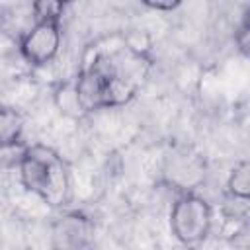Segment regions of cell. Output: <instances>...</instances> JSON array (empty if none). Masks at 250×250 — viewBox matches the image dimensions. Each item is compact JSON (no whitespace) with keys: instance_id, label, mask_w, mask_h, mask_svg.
Instances as JSON below:
<instances>
[{"instance_id":"6da1fadb","label":"cell","mask_w":250,"mask_h":250,"mask_svg":"<svg viewBox=\"0 0 250 250\" xmlns=\"http://www.w3.org/2000/svg\"><path fill=\"white\" fill-rule=\"evenodd\" d=\"M125 55L100 53L76 76L74 92L82 111L123 105L135 98L141 84V62L125 68Z\"/></svg>"},{"instance_id":"7a4b0ae2","label":"cell","mask_w":250,"mask_h":250,"mask_svg":"<svg viewBox=\"0 0 250 250\" xmlns=\"http://www.w3.org/2000/svg\"><path fill=\"white\" fill-rule=\"evenodd\" d=\"M21 186L51 207H64L70 201V172L62 156L43 143L25 146L18 158Z\"/></svg>"},{"instance_id":"3957f363","label":"cell","mask_w":250,"mask_h":250,"mask_svg":"<svg viewBox=\"0 0 250 250\" xmlns=\"http://www.w3.org/2000/svg\"><path fill=\"white\" fill-rule=\"evenodd\" d=\"M213 227V209L209 201L193 191H184L176 197L170 209L172 236L184 246L201 244Z\"/></svg>"},{"instance_id":"277c9868","label":"cell","mask_w":250,"mask_h":250,"mask_svg":"<svg viewBox=\"0 0 250 250\" xmlns=\"http://www.w3.org/2000/svg\"><path fill=\"white\" fill-rule=\"evenodd\" d=\"M53 250H94L96 227L82 211H62L49 229Z\"/></svg>"},{"instance_id":"5b68a950","label":"cell","mask_w":250,"mask_h":250,"mask_svg":"<svg viewBox=\"0 0 250 250\" xmlns=\"http://www.w3.org/2000/svg\"><path fill=\"white\" fill-rule=\"evenodd\" d=\"M61 49V21L35 20L20 41V53L31 66L49 64Z\"/></svg>"},{"instance_id":"8992f818","label":"cell","mask_w":250,"mask_h":250,"mask_svg":"<svg viewBox=\"0 0 250 250\" xmlns=\"http://www.w3.org/2000/svg\"><path fill=\"white\" fill-rule=\"evenodd\" d=\"M21 131H23L21 115L12 107H4L0 111V143H2V146L4 148L16 146L21 139Z\"/></svg>"},{"instance_id":"52a82bcc","label":"cell","mask_w":250,"mask_h":250,"mask_svg":"<svg viewBox=\"0 0 250 250\" xmlns=\"http://www.w3.org/2000/svg\"><path fill=\"white\" fill-rule=\"evenodd\" d=\"M227 189L234 199L250 201V158L232 166L227 178Z\"/></svg>"},{"instance_id":"ba28073f","label":"cell","mask_w":250,"mask_h":250,"mask_svg":"<svg viewBox=\"0 0 250 250\" xmlns=\"http://www.w3.org/2000/svg\"><path fill=\"white\" fill-rule=\"evenodd\" d=\"M35 20H55L61 21L62 12H64V4L62 2H55V0H39L31 6Z\"/></svg>"},{"instance_id":"9c48e42d","label":"cell","mask_w":250,"mask_h":250,"mask_svg":"<svg viewBox=\"0 0 250 250\" xmlns=\"http://www.w3.org/2000/svg\"><path fill=\"white\" fill-rule=\"evenodd\" d=\"M146 8H152V10H160V12H172V10H176L178 6H180V2L176 0V2H172V0H166V2H162V0H145L143 2Z\"/></svg>"},{"instance_id":"30bf717a","label":"cell","mask_w":250,"mask_h":250,"mask_svg":"<svg viewBox=\"0 0 250 250\" xmlns=\"http://www.w3.org/2000/svg\"><path fill=\"white\" fill-rule=\"evenodd\" d=\"M242 25L250 29V6H248V10L244 12V21H242Z\"/></svg>"}]
</instances>
